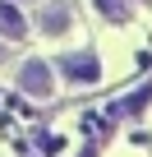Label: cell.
<instances>
[{"label": "cell", "mask_w": 152, "mask_h": 157, "mask_svg": "<svg viewBox=\"0 0 152 157\" xmlns=\"http://www.w3.org/2000/svg\"><path fill=\"white\" fill-rule=\"evenodd\" d=\"M55 69L65 74V83H97L102 78V60L92 51H65L55 60Z\"/></svg>", "instance_id": "obj_1"}, {"label": "cell", "mask_w": 152, "mask_h": 157, "mask_svg": "<svg viewBox=\"0 0 152 157\" xmlns=\"http://www.w3.org/2000/svg\"><path fill=\"white\" fill-rule=\"evenodd\" d=\"M19 88H23L28 97H51V93H55L51 65H46V60H23V65H19Z\"/></svg>", "instance_id": "obj_2"}, {"label": "cell", "mask_w": 152, "mask_h": 157, "mask_svg": "<svg viewBox=\"0 0 152 157\" xmlns=\"http://www.w3.org/2000/svg\"><path fill=\"white\" fill-rule=\"evenodd\" d=\"M46 37H60V33H69L74 28V14H69V5L65 0H51V5L42 10V23H37Z\"/></svg>", "instance_id": "obj_3"}, {"label": "cell", "mask_w": 152, "mask_h": 157, "mask_svg": "<svg viewBox=\"0 0 152 157\" xmlns=\"http://www.w3.org/2000/svg\"><path fill=\"white\" fill-rule=\"evenodd\" d=\"M0 37H9V42L28 37V19H23V10L14 0H0Z\"/></svg>", "instance_id": "obj_4"}, {"label": "cell", "mask_w": 152, "mask_h": 157, "mask_svg": "<svg viewBox=\"0 0 152 157\" xmlns=\"http://www.w3.org/2000/svg\"><path fill=\"white\" fill-rule=\"evenodd\" d=\"M92 10H97L106 23H124L129 10H134V0H92Z\"/></svg>", "instance_id": "obj_5"}]
</instances>
